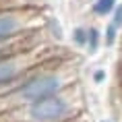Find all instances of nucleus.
<instances>
[{"mask_svg":"<svg viewBox=\"0 0 122 122\" xmlns=\"http://www.w3.org/2000/svg\"><path fill=\"white\" fill-rule=\"evenodd\" d=\"M2 6H4V4H2V2H0V8H2Z\"/></svg>","mask_w":122,"mask_h":122,"instance_id":"nucleus-14","label":"nucleus"},{"mask_svg":"<svg viewBox=\"0 0 122 122\" xmlns=\"http://www.w3.org/2000/svg\"><path fill=\"white\" fill-rule=\"evenodd\" d=\"M46 15L39 6L33 4H13L0 8V41L21 37L25 33L41 29Z\"/></svg>","mask_w":122,"mask_h":122,"instance_id":"nucleus-4","label":"nucleus"},{"mask_svg":"<svg viewBox=\"0 0 122 122\" xmlns=\"http://www.w3.org/2000/svg\"><path fill=\"white\" fill-rule=\"evenodd\" d=\"M106 77H108L106 68H95L93 75H91V79H93V83H95V85H102L103 81H106Z\"/></svg>","mask_w":122,"mask_h":122,"instance_id":"nucleus-11","label":"nucleus"},{"mask_svg":"<svg viewBox=\"0 0 122 122\" xmlns=\"http://www.w3.org/2000/svg\"><path fill=\"white\" fill-rule=\"evenodd\" d=\"M4 6H13V4H21V0H0Z\"/></svg>","mask_w":122,"mask_h":122,"instance_id":"nucleus-12","label":"nucleus"},{"mask_svg":"<svg viewBox=\"0 0 122 122\" xmlns=\"http://www.w3.org/2000/svg\"><path fill=\"white\" fill-rule=\"evenodd\" d=\"M110 21L114 23V25H118L122 29V2H118V6L114 8V13H112V17H110Z\"/></svg>","mask_w":122,"mask_h":122,"instance_id":"nucleus-10","label":"nucleus"},{"mask_svg":"<svg viewBox=\"0 0 122 122\" xmlns=\"http://www.w3.org/2000/svg\"><path fill=\"white\" fill-rule=\"evenodd\" d=\"M44 44H48V37L44 35V27L41 29H35L31 33H25L21 37L0 41V60H4L8 56H15L19 52H27V50H31V48L44 46Z\"/></svg>","mask_w":122,"mask_h":122,"instance_id":"nucleus-5","label":"nucleus"},{"mask_svg":"<svg viewBox=\"0 0 122 122\" xmlns=\"http://www.w3.org/2000/svg\"><path fill=\"white\" fill-rule=\"evenodd\" d=\"M116 6H118V0H93L91 2V13L99 19H103V17H112Z\"/></svg>","mask_w":122,"mask_h":122,"instance_id":"nucleus-6","label":"nucleus"},{"mask_svg":"<svg viewBox=\"0 0 122 122\" xmlns=\"http://www.w3.org/2000/svg\"><path fill=\"white\" fill-rule=\"evenodd\" d=\"M118 37H120V27L114 25V23L110 21L108 25L103 27V46H106V48H114L116 41H118Z\"/></svg>","mask_w":122,"mask_h":122,"instance_id":"nucleus-9","label":"nucleus"},{"mask_svg":"<svg viewBox=\"0 0 122 122\" xmlns=\"http://www.w3.org/2000/svg\"><path fill=\"white\" fill-rule=\"evenodd\" d=\"M83 110V99L72 85L62 93L0 114V122H71Z\"/></svg>","mask_w":122,"mask_h":122,"instance_id":"nucleus-2","label":"nucleus"},{"mask_svg":"<svg viewBox=\"0 0 122 122\" xmlns=\"http://www.w3.org/2000/svg\"><path fill=\"white\" fill-rule=\"evenodd\" d=\"M60 54L62 52H58L48 41L44 46H37V48H31L27 52H19L15 56L0 60V93L13 89L15 85H19L31 71H35L37 66L58 58Z\"/></svg>","mask_w":122,"mask_h":122,"instance_id":"nucleus-3","label":"nucleus"},{"mask_svg":"<svg viewBox=\"0 0 122 122\" xmlns=\"http://www.w3.org/2000/svg\"><path fill=\"white\" fill-rule=\"evenodd\" d=\"M99 122H112V120H108V118H103V120H99Z\"/></svg>","mask_w":122,"mask_h":122,"instance_id":"nucleus-13","label":"nucleus"},{"mask_svg":"<svg viewBox=\"0 0 122 122\" xmlns=\"http://www.w3.org/2000/svg\"><path fill=\"white\" fill-rule=\"evenodd\" d=\"M87 37H89V27L85 25H77L75 29L71 31V41L75 48H87Z\"/></svg>","mask_w":122,"mask_h":122,"instance_id":"nucleus-8","label":"nucleus"},{"mask_svg":"<svg viewBox=\"0 0 122 122\" xmlns=\"http://www.w3.org/2000/svg\"><path fill=\"white\" fill-rule=\"evenodd\" d=\"M75 83H77V68L66 58V54H60L58 58L31 71L13 89L0 93V114L62 93Z\"/></svg>","mask_w":122,"mask_h":122,"instance_id":"nucleus-1","label":"nucleus"},{"mask_svg":"<svg viewBox=\"0 0 122 122\" xmlns=\"http://www.w3.org/2000/svg\"><path fill=\"white\" fill-rule=\"evenodd\" d=\"M103 44V31H99L97 27L91 25L89 27V37H87V54H97V50L102 48Z\"/></svg>","mask_w":122,"mask_h":122,"instance_id":"nucleus-7","label":"nucleus"},{"mask_svg":"<svg viewBox=\"0 0 122 122\" xmlns=\"http://www.w3.org/2000/svg\"><path fill=\"white\" fill-rule=\"evenodd\" d=\"M91 2H93V0H91Z\"/></svg>","mask_w":122,"mask_h":122,"instance_id":"nucleus-15","label":"nucleus"}]
</instances>
